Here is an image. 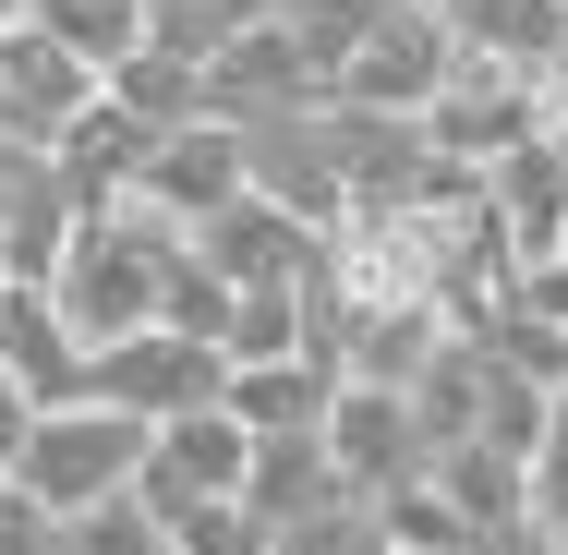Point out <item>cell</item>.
Returning a JSON list of instances; mask_svg holds the SVG:
<instances>
[{
  "label": "cell",
  "mask_w": 568,
  "mask_h": 555,
  "mask_svg": "<svg viewBox=\"0 0 568 555\" xmlns=\"http://www.w3.org/2000/svg\"><path fill=\"white\" fill-rule=\"evenodd\" d=\"M194 254V229H170L158 206H98V218H73L61 241V266H49V302H61V327L85 338V350H121V338L158 327V290H170V266Z\"/></svg>",
  "instance_id": "6da1fadb"
},
{
  "label": "cell",
  "mask_w": 568,
  "mask_h": 555,
  "mask_svg": "<svg viewBox=\"0 0 568 555\" xmlns=\"http://www.w3.org/2000/svg\"><path fill=\"white\" fill-rule=\"evenodd\" d=\"M145 435L158 423H133V411H110V399H61V411H37L24 423V446H12V495H37L61 532L85 520V507H110V495H133V471H145Z\"/></svg>",
  "instance_id": "7a4b0ae2"
},
{
  "label": "cell",
  "mask_w": 568,
  "mask_h": 555,
  "mask_svg": "<svg viewBox=\"0 0 568 555\" xmlns=\"http://www.w3.org/2000/svg\"><path fill=\"white\" fill-rule=\"evenodd\" d=\"M448 73H459V37H448V12H412V0H387V12H375V24L351 37V61L327 73V97H339V110L424 121Z\"/></svg>",
  "instance_id": "3957f363"
},
{
  "label": "cell",
  "mask_w": 568,
  "mask_h": 555,
  "mask_svg": "<svg viewBox=\"0 0 568 555\" xmlns=\"http://www.w3.org/2000/svg\"><path fill=\"white\" fill-rule=\"evenodd\" d=\"M532 133H545V73H508V61H459L436 85V110H424V145L459 157V169H496Z\"/></svg>",
  "instance_id": "277c9868"
},
{
  "label": "cell",
  "mask_w": 568,
  "mask_h": 555,
  "mask_svg": "<svg viewBox=\"0 0 568 555\" xmlns=\"http://www.w3.org/2000/svg\"><path fill=\"white\" fill-rule=\"evenodd\" d=\"M230 362L206 350V338L182 327H145L121 338V350H98V374H85V399H110V411H133V423H182V411H219Z\"/></svg>",
  "instance_id": "5b68a950"
},
{
  "label": "cell",
  "mask_w": 568,
  "mask_h": 555,
  "mask_svg": "<svg viewBox=\"0 0 568 555\" xmlns=\"http://www.w3.org/2000/svg\"><path fill=\"white\" fill-rule=\"evenodd\" d=\"M110 85L61 49V37H37V24H0V145H24V157H49L73 121L98 110Z\"/></svg>",
  "instance_id": "8992f818"
},
{
  "label": "cell",
  "mask_w": 568,
  "mask_h": 555,
  "mask_svg": "<svg viewBox=\"0 0 568 555\" xmlns=\"http://www.w3.org/2000/svg\"><path fill=\"white\" fill-rule=\"evenodd\" d=\"M242 471H254V435H242L230 411H182V423L145 435L133 495H145L158 520H194V507H230V495H242Z\"/></svg>",
  "instance_id": "52a82bcc"
},
{
  "label": "cell",
  "mask_w": 568,
  "mask_h": 555,
  "mask_svg": "<svg viewBox=\"0 0 568 555\" xmlns=\"http://www.w3.org/2000/svg\"><path fill=\"white\" fill-rule=\"evenodd\" d=\"M327 97V61L266 12V24H242L219 61H206V121H291V110H315Z\"/></svg>",
  "instance_id": "ba28073f"
},
{
  "label": "cell",
  "mask_w": 568,
  "mask_h": 555,
  "mask_svg": "<svg viewBox=\"0 0 568 555\" xmlns=\"http://www.w3.org/2000/svg\"><path fill=\"white\" fill-rule=\"evenodd\" d=\"M315 446H327V471H339V495H399L412 471H424V435H412V399L399 387H339L327 399V423H315Z\"/></svg>",
  "instance_id": "9c48e42d"
},
{
  "label": "cell",
  "mask_w": 568,
  "mask_h": 555,
  "mask_svg": "<svg viewBox=\"0 0 568 555\" xmlns=\"http://www.w3.org/2000/svg\"><path fill=\"white\" fill-rule=\"evenodd\" d=\"M315 145H327V169H339L351 218L363 206H412V182H424V121H387V110H339V97H315Z\"/></svg>",
  "instance_id": "30bf717a"
},
{
  "label": "cell",
  "mask_w": 568,
  "mask_h": 555,
  "mask_svg": "<svg viewBox=\"0 0 568 555\" xmlns=\"http://www.w3.org/2000/svg\"><path fill=\"white\" fill-rule=\"evenodd\" d=\"M230 133H242V182H254L278 218H303L315 241L351 218L339 169H327V145H315V110H291V121H230Z\"/></svg>",
  "instance_id": "8fae6325"
},
{
  "label": "cell",
  "mask_w": 568,
  "mask_h": 555,
  "mask_svg": "<svg viewBox=\"0 0 568 555\" xmlns=\"http://www.w3.org/2000/svg\"><path fill=\"white\" fill-rule=\"evenodd\" d=\"M254 182H242V133L230 121H182V133H158V157H145V182H133V206H158L170 229H206L219 206H242Z\"/></svg>",
  "instance_id": "7c38bea8"
},
{
  "label": "cell",
  "mask_w": 568,
  "mask_h": 555,
  "mask_svg": "<svg viewBox=\"0 0 568 555\" xmlns=\"http://www.w3.org/2000/svg\"><path fill=\"white\" fill-rule=\"evenodd\" d=\"M194 254H206V278L219 290H291V278H315V229L303 218H278L266 194H242V206H219V218L194 229Z\"/></svg>",
  "instance_id": "4fadbf2b"
},
{
  "label": "cell",
  "mask_w": 568,
  "mask_h": 555,
  "mask_svg": "<svg viewBox=\"0 0 568 555\" xmlns=\"http://www.w3.org/2000/svg\"><path fill=\"white\" fill-rule=\"evenodd\" d=\"M0 374L37 399V411H61V399H85V374H98V350L61 327V302L37 290V278H0Z\"/></svg>",
  "instance_id": "5bb4252c"
},
{
  "label": "cell",
  "mask_w": 568,
  "mask_h": 555,
  "mask_svg": "<svg viewBox=\"0 0 568 555\" xmlns=\"http://www.w3.org/2000/svg\"><path fill=\"white\" fill-rule=\"evenodd\" d=\"M145 157H158V133H145L133 110H110V97H98V110L49 145V182L73 194V218H98V206H121V194L145 182Z\"/></svg>",
  "instance_id": "9a60e30c"
},
{
  "label": "cell",
  "mask_w": 568,
  "mask_h": 555,
  "mask_svg": "<svg viewBox=\"0 0 568 555\" xmlns=\"http://www.w3.org/2000/svg\"><path fill=\"white\" fill-rule=\"evenodd\" d=\"M327 399H339V362L327 350H291V362H230L219 411L242 435H315L327 423Z\"/></svg>",
  "instance_id": "2e32d148"
},
{
  "label": "cell",
  "mask_w": 568,
  "mask_h": 555,
  "mask_svg": "<svg viewBox=\"0 0 568 555\" xmlns=\"http://www.w3.org/2000/svg\"><path fill=\"white\" fill-rule=\"evenodd\" d=\"M242 507H254L266 532H291V520H327V507H363V495H339V471H327V446H315V435H254Z\"/></svg>",
  "instance_id": "e0dca14e"
},
{
  "label": "cell",
  "mask_w": 568,
  "mask_h": 555,
  "mask_svg": "<svg viewBox=\"0 0 568 555\" xmlns=\"http://www.w3.org/2000/svg\"><path fill=\"white\" fill-rule=\"evenodd\" d=\"M459 61H508V73H557L568 49V0H448Z\"/></svg>",
  "instance_id": "ac0fdd59"
},
{
  "label": "cell",
  "mask_w": 568,
  "mask_h": 555,
  "mask_svg": "<svg viewBox=\"0 0 568 555\" xmlns=\"http://www.w3.org/2000/svg\"><path fill=\"white\" fill-rule=\"evenodd\" d=\"M399 399H412V435H424V459H436V446H471V423H484V350H471V338H448V350H436V362H424Z\"/></svg>",
  "instance_id": "d6986e66"
},
{
  "label": "cell",
  "mask_w": 568,
  "mask_h": 555,
  "mask_svg": "<svg viewBox=\"0 0 568 555\" xmlns=\"http://www.w3.org/2000/svg\"><path fill=\"white\" fill-rule=\"evenodd\" d=\"M110 110H133L145 133H182V121H206V61H182V49H158V37H145V49L110 73Z\"/></svg>",
  "instance_id": "ffe728a7"
},
{
  "label": "cell",
  "mask_w": 568,
  "mask_h": 555,
  "mask_svg": "<svg viewBox=\"0 0 568 555\" xmlns=\"http://www.w3.org/2000/svg\"><path fill=\"white\" fill-rule=\"evenodd\" d=\"M424 483L448 495L471 532H496V520H532V483H520V459H496V446H436V459H424Z\"/></svg>",
  "instance_id": "44dd1931"
},
{
  "label": "cell",
  "mask_w": 568,
  "mask_h": 555,
  "mask_svg": "<svg viewBox=\"0 0 568 555\" xmlns=\"http://www.w3.org/2000/svg\"><path fill=\"white\" fill-rule=\"evenodd\" d=\"M24 24H37V37H61V49H73V61L98 73V85H110L121 61L145 49V0H37Z\"/></svg>",
  "instance_id": "7402d4cb"
},
{
  "label": "cell",
  "mask_w": 568,
  "mask_h": 555,
  "mask_svg": "<svg viewBox=\"0 0 568 555\" xmlns=\"http://www.w3.org/2000/svg\"><path fill=\"white\" fill-rule=\"evenodd\" d=\"M471 350H484L508 387H532V399H557V387H568V327H557V315H532V302H508Z\"/></svg>",
  "instance_id": "603a6c76"
},
{
  "label": "cell",
  "mask_w": 568,
  "mask_h": 555,
  "mask_svg": "<svg viewBox=\"0 0 568 555\" xmlns=\"http://www.w3.org/2000/svg\"><path fill=\"white\" fill-rule=\"evenodd\" d=\"M459 544H471V520H459L424 471H412L399 495H375V555H459Z\"/></svg>",
  "instance_id": "cb8c5ba5"
},
{
  "label": "cell",
  "mask_w": 568,
  "mask_h": 555,
  "mask_svg": "<svg viewBox=\"0 0 568 555\" xmlns=\"http://www.w3.org/2000/svg\"><path fill=\"white\" fill-rule=\"evenodd\" d=\"M61 555H182V544H170V520H158L145 495H110V507H85V520L61 532Z\"/></svg>",
  "instance_id": "d4e9b609"
},
{
  "label": "cell",
  "mask_w": 568,
  "mask_h": 555,
  "mask_svg": "<svg viewBox=\"0 0 568 555\" xmlns=\"http://www.w3.org/2000/svg\"><path fill=\"white\" fill-rule=\"evenodd\" d=\"M520 483H532V520L568 532V387L545 399V435H532V459H520Z\"/></svg>",
  "instance_id": "484cf974"
},
{
  "label": "cell",
  "mask_w": 568,
  "mask_h": 555,
  "mask_svg": "<svg viewBox=\"0 0 568 555\" xmlns=\"http://www.w3.org/2000/svg\"><path fill=\"white\" fill-rule=\"evenodd\" d=\"M170 544H182V555H266V520L230 495V507H194V520H170Z\"/></svg>",
  "instance_id": "4316f807"
},
{
  "label": "cell",
  "mask_w": 568,
  "mask_h": 555,
  "mask_svg": "<svg viewBox=\"0 0 568 555\" xmlns=\"http://www.w3.org/2000/svg\"><path fill=\"white\" fill-rule=\"evenodd\" d=\"M0 555H61V520L37 495H12V483H0Z\"/></svg>",
  "instance_id": "83f0119b"
},
{
  "label": "cell",
  "mask_w": 568,
  "mask_h": 555,
  "mask_svg": "<svg viewBox=\"0 0 568 555\" xmlns=\"http://www.w3.org/2000/svg\"><path fill=\"white\" fill-rule=\"evenodd\" d=\"M459 555H557V532L545 520H496V532H471Z\"/></svg>",
  "instance_id": "f1b7e54d"
},
{
  "label": "cell",
  "mask_w": 568,
  "mask_h": 555,
  "mask_svg": "<svg viewBox=\"0 0 568 555\" xmlns=\"http://www.w3.org/2000/svg\"><path fill=\"white\" fill-rule=\"evenodd\" d=\"M24 423H37V399H24L12 374H0V471H12V446H24Z\"/></svg>",
  "instance_id": "f546056e"
},
{
  "label": "cell",
  "mask_w": 568,
  "mask_h": 555,
  "mask_svg": "<svg viewBox=\"0 0 568 555\" xmlns=\"http://www.w3.org/2000/svg\"><path fill=\"white\" fill-rule=\"evenodd\" d=\"M568 110V49H557V73H545V121H557Z\"/></svg>",
  "instance_id": "4dcf8cb0"
},
{
  "label": "cell",
  "mask_w": 568,
  "mask_h": 555,
  "mask_svg": "<svg viewBox=\"0 0 568 555\" xmlns=\"http://www.w3.org/2000/svg\"><path fill=\"white\" fill-rule=\"evenodd\" d=\"M545 157H557V182H568V110H557V121H545Z\"/></svg>",
  "instance_id": "1f68e13d"
},
{
  "label": "cell",
  "mask_w": 568,
  "mask_h": 555,
  "mask_svg": "<svg viewBox=\"0 0 568 555\" xmlns=\"http://www.w3.org/2000/svg\"><path fill=\"white\" fill-rule=\"evenodd\" d=\"M557 555H568V544H557Z\"/></svg>",
  "instance_id": "d6a6232c"
}]
</instances>
